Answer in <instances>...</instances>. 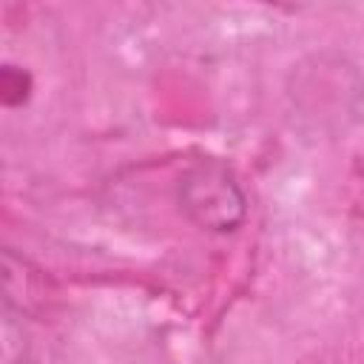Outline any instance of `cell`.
<instances>
[{
	"instance_id": "obj_1",
	"label": "cell",
	"mask_w": 364,
	"mask_h": 364,
	"mask_svg": "<svg viewBox=\"0 0 364 364\" xmlns=\"http://www.w3.org/2000/svg\"><path fill=\"white\" fill-rule=\"evenodd\" d=\"M179 208L202 230L230 233L247 216V196L236 173L219 159H199L179 176Z\"/></svg>"
},
{
	"instance_id": "obj_2",
	"label": "cell",
	"mask_w": 364,
	"mask_h": 364,
	"mask_svg": "<svg viewBox=\"0 0 364 364\" xmlns=\"http://www.w3.org/2000/svg\"><path fill=\"white\" fill-rule=\"evenodd\" d=\"M296 364H364V347L361 344H327L307 355H301Z\"/></svg>"
}]
</instances>
